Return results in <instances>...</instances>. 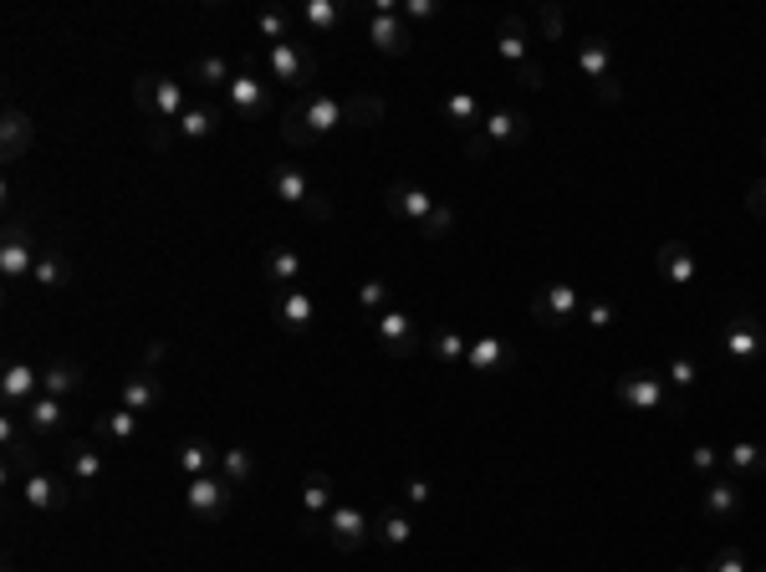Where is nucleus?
<instances>
[{"mask_svg": "<svg viewBox=\"0 0 766 572\" xmlns=\"http://www.w3.org/2000/svg\"><path fill=\"white\" fill-rule=\"evenodd\" d=\"M343 123H348V98H333V92H307V98L286 113L282 138L301 149V144H312V138L337 134Z\"/></svg>", "mask_w": 766, "mask_h": 572, "instance_id": "f257e3e1", "label": "nucleus"}, {"mask_svg": "<svg viewBox=\"0 0 766 572\" xmlns=\"http://www.w3.org/2000/svg\"><path fill=\"white\" fill-rule=\"evenodd\" d=\"M134 102L149 113L153 123H169V128L189 113V92H184V83H174V77H153V72L134 83Z\"/></svg>", "mask_w": 766, "mask_h": 572, "instance_id": "f03ea898", "label": "nucleus"}, {"mask_svg": "<svg viewBox=\"0 0 766 572\" xmlns=\"http://www.w3.org/2000/svg\"><path fill=\"white\" fill-rule=\"evenodd\" d=\"M36 261H41V251H36L32 231L11 220V225H5V236H0V276H5V282H32Z\"/></svg>", "mask_w": 766, "mask_h": 572, "instance_id": "7ed1b4c3", "label": "nucleus"}, {"mask_svg": "<svg viewBox=\"0 0 766 572\" xmlns=\"http://www.w3.org/2000/svg\"><path fill=\"white\" fill-rule=\"evenodd\" d=\"M231 496H235V486L225 475H195V481L184 486V511L200 517V522H220L225 506H231Z\"/></svg>", "mask_w": 766, "mask_h": 572, "instance_id": "20e7f679", "label": "nucleus"}, {"mask_svg": "<svg viewBox=\"0 0 766 572\" xmlns=\"http://www.w3.org/2000/svg\"><path fill=\"white\" fill-rule=\"evenodd\" d=\"M532 318L542 322V327H567L572 318H583V297H578V286H567V282L542 286V291L532 297Z\"/></svg>", "mask_w": 766, "mask_h": 572, "instance_id": "39448f33", "label": "nucleus"}, {"mask_svg": "<svg viewBox=\"0 0 766 572\" xmlns=\"http://www.w3.org/2000/svg\"><path fill=\"white\" fill-rule=\"evenodd\" d=\"M720 353L731 358V363H756L766 353V327L751 312L726 322V333H720Z\"/></svg>", "mask_w": 766, "mask_h": 572, "instance_id": "423d86ee", "label": "nucleus"}, {"mask_svg": "<svg viewBox=\"0 0 766 572\" xmlns=\"http://www.w3.org/2000/svg\"><path fill=\"white\" fill-rule=\"evenodd\" d=\"M373 337H379V348L388 358H415V348H419V327H415V318L409 312H399V307H388L383 318H373Z\"/></svg>", "mask_w": 766, "mask_h": 572, "instance_id": "0eeeda50", "label": "nucleus"}, {"mask_svg": "<svg viewBox=\"0 0 766 572\" xmlns=\"http://www.w3.org/2000/svg\"><path fill=\"white\" fill-rule=\"evenodd\" d=\"M322 532H328V542H333L337 552H358L368 537H373V526H368V517L358 511V506L337 501L333 511H328V522H322Z\"/></svg>", "mask_w": 766, "mask_h": 572, "instance_id": "6e6552de", "label": "nucleus"}, {"mask_svg": "<svg viewBox=\"0 0 766 572\" xmlns=\"http://www.w3.org/2000/svg\"><path fill=\"white\" fill-rule=\"evenodd\" d=\"M271 318H276L282 333H307V327L317 322V297L307 291V286H286V291L271 297Z\"/></svg>", "mask_w": 766, "mask_h": 572, "instance_id": "1a4fd4ad", "label": "nucleus"}, {"mask_svg": "<svg viewBox=\"0 0 766 572\" xmlns=\"http://www.w3.org/2000/svg\"><path fill=\"white\" fill-rule=\"evenodd\" d=\"M383 204H388V215L394 220H409V225H424L434 215V195L424 185H409V179H394V185L383 189Z\"/></svg>", "mask_w": 766, "mask_h": 572, "instance_id": "9d476101", "label": "nucleus"}, {"mask_svg": "<svg viewBox=\"0 0 766 572\" xmlns=\"http://www.w3.org/2000/svg\"><path fill=\"white\" fill-rule=\"evenodd\" d=\"M41 394H47V388H41V369H32V363L11 358V363H5V373H0V405L32 409Z\"/></svg>", "mask_w": 766, "mask_h": 572, "instance_id": "9b49d317", "label": "nucleus"}, {"mask_svg": "<svg viewBox=\"0 0 766 572\" xmlns=\"http://www.w3.org/2000/svg\"><path fill=\"white\" fill-rule=\"evenodd\" d=\"M618 405L644 409V414L669 409V384L665 378H654V373H623V378H618Z\"/></svg>", "mask_w": 766, "mask_h": 572, "instance_id": "f8f14e48", "label": "nucleus"}, {"mask_svg": "<svg viewBox=\"0 0 766 572\" xmlns=\"http://www.w3.org/2000/svg\"><path fill=\"white\" fill-rule=\"evenodd\" d=\"M21 496H26L32 511H62V506H72V481L51 471H26L21 475Z\"/></svg>", "mask_w": 766, "mask_h": 572, "instance_id": "ddd939ff", "label": "nucleus"}, {"mask_svg": "<svg viewBox=\"0 0 766 572\" xmlns=\"http://www.w3.org/2000/svg\"><path fill=\"white\" fill-rule=\"evenodd\" d=\"M267 67H271V77H276V83L307 87V83H312V72H317V62L297 47V41H282V47H267Z\"/></svg>", "mask_w": 766, "mask_h": 572, "instance_id": "4468645a", "label": "nucleus"}, {"mask_svg": "<svg viewBox=\"0 0 766 572\" xmlns=\"http://www.w3.org/2000/svg\"><path fill=\"white\" fill-rule=\"evenodd\" d=\"M363 36L373 41V51H383V57H409V47H415V32H409L404 16H368Z\"/></svg>", "mask_w": 766, "mask_h": 572, "instance_id": "2eb2a0df", "label": "nucleus"}, {"mask_svg": "<svg viewBox=\"0 0 766 572\" xmlns=\"http://www.w3.org/2000/svg\"><path fill=\"white\" fill-rule=\"evenodd\" d=\"M741 506H746V490L731 475H720V481H711V486L700 490V511L711 522H731V517H741Z\"/></svg>", "mask_w": 766, "mask_h": 572, "instance_id": "dca6fc26", "label": "nucleus"}, {"mask_svg": "<svg viewBox=\"0 0 766 572\" xmlns=\"http://www.w3.org/2000/svg\"><path fill=\"white\" fill-rule=\"evenodd\" d=\"M481 134L491 138V149H517V144L532 138V123H527V113H517V108H496V113L481 123Z\"/></svg>", "mask_w": 766, "mask_h": 572, "instance_id": "f3484780", "label": "nucleus"}, {"mask_svg": "<svg viewBox=\"0 0 766 572\" xmlns=\"http://www.w3.org/2000/svg\"><path fill=\"white\" fill-rule=\"evenodd\" d=\"M333 475L328 471H307V481H301V511H307V532H317V526L328 522V511H333Z\"/></svg>", "mask_w": 766, "mask_h": 572, "instance_id": "a211bd4d", "label": "nucleus"}, {"mask_svg": "<svg viewBox=\"0 0 766 572\" xmlns=\"http://www.w3.org/2000/svg\"><path fill=\"white\" fill-rule=\"evenodd\" d=\"M102 471H108V460H102L98 445H87V439H72L67 445V481L72 486L92 490L102 481Z\"/></svg>", "mask_w": 766, "mask_h": 572, "instance_id": "6ab92c4d", "label": "nucleus"}, {"mask_svg": "<svg viewBox=\"0 0 766 572\" xmlns=\"http://www.w3.org/2000/svg\"><path fill=\"white\" fill-rule=\"evenodd\" d=\"M511 343L496 333H481V337H470V353H466V369L475 373H501V369H511Z\"/></svg>", "mask_w": 766, "mask_h": 572, "instance_id": "aec40b11", "label": "nucleus"}, {"mask_svg": "<svg viewBox=\"0 0 766 572\" xmlns=\"http://www.w3.org/2000/svg\"><path fill=\"white\" fill-rule=\"evenodd\" d=\"M225 102H231L235 119H261L267 113V83H256L250 72H235L231 87H225Z\"/></svg>", "mask_w": 766, "mask_h": 572, "instance_id": "412c9836", "label": "nucleus"}, {"mask_svg": "<svg viewBox=\"0 0 766 572\" xmlns=\"http://www.w3.org/2000/svg\"><path fill=\"white\" fill-rule=\"evenodd\" d=\"M659 276H665L669 286H695V276H700L695 251H690L684 240H665V246H659Z\"/></svg>", "mask_w": 766, "mask_h": 572, "instance_id": "4be33fe9", "label": "nucleus"}, {"mask_svg": "<svg viewBox=\"0 0 766 572\" xmlns=\"http://www.w3.org/2000/svg\"><path fill=\"white\" fill-rule=\"evenodd\" d=\"M440 119L450 123L455 134H475V128H481V98H475V92H445V98H440Z\"/></svg>", "mask_w": 766, "mask_h": 572, "instance_id": "5701e85b", "label": "nucleus"}, {"mask_svg": "<svg viewBox=\"0 0 766 572\" xmlns=\"http://www.w3.org/2000/svg\"><path fill=\"white\" fill-rule=\"evenodd\" d=\"M271 195H276V200L282 204H297V210H307V204H312V179H307V174H301V169H292V164H276L271 169Z\"/></svg>", "mask_w": 766, "mask_h": 572, "instance_id": "b1692460", "label": "nucleus"}, {"mask_svg": "<svg viewBox=\"0 0 766 572\" xmlns=\"http://www.w3.org/2000/svg\"><path fill=\"white\" fill-rule=\"evenodd\" d=\"M496 57H501V62H511L517 72L532 62V41H527V21H521V16H506V21H501V32H496Z\"/></svg>", "mask_w": 766, "mask_h": 572, "instance_id": "393cba45", "label": "nucleus"}, {"mask_svg": "<svg viewBox=\"0 0 766 572\" xmlns=\"http://www.w3.org/2000/svg\"><path fill=\"white\" fill-rule=\"evenodd\" d=\"M67 399H51V394H41L32 409H26V430H32V439H51L62 435V420H67Z\"/></svg>", "mask_w": 766, "mask_h": 572, "instance_id": "a878e982", "label": "nucleus"}, {"mask_svg": "<svg viewBox=\"0 0 766 572\" xmlns=\"http://www.w3.org/2000/svg\"><path fill=\"white\" fill-rule=\"evenodd\" d=\"M301 271H307V266H301V256L286 251V246H271V251L261 256V276H267L271 286H282V291L301 282Z\"/></svg>", "mask_w": 766, "mask_h": 572, "instance_id": "bb28decb", "label": "nucleus"}, {"mask_svg": "<svg viewBox=\"0 0 766 572\" xmlns=\"http://www.w3.org/2000/svg\"><path fill=\"white\" fill-rule=\"evenodd\" d=\"M578 67H583L588 83L598 87L603 77H614V47H608L603 36H588V41H578Z\"/></svg>", "mask_w": 766, "mask_h": 572, "instance_id": "cd10ccee", "label": "nucleus"}, {"mask_svg": "<svg viewBox=\"0 0 766 572\" xmlns=\"http://www.w3.org/2000/svg\"><path fill=\"white\" fill-rule=\"evenodd\" d=\"M159 399H164L159 378H153V373H134V378L123 384V394H118V409H128V414H144V409H153Z\"/></svg>", "mask_w": 766, "mask_h": 572, "instance_id": "c85d7f7f", "label": "nucleus"}, {"mask_svg": "<svg viewBox=\"0 0 766 572\" xmlns=\"http://www.w3.org/2000/svg\"><path fill=\"white\" fill-rule=\"evenodd\" d=\"M430 353L445 363V369H466V353H470V337L460 327H434L430 333Z\"/></svg>", "mask_w": 766, "mask_h": 572, "instance_id": "c756f323", "label": "nucleus"}, {"mask_svg": "<svg viewBox=\"0 0 766 572\" xmlns=\"http://www.w3.org/2000/svg\"><path fill=\"white\" fill-rule=\"evenodd\" d=\"M41 388H47L51 399H72L77 388H83V363H67V358H57L41 369Z\"/></svg>", "mask_w": 766, "mask_h": 572, "instance_id": "7c9ffc66", "label": "nucleus"}, {"mask_svg": "<svg viewBox=\"0 0 766 572\" xmlns=\"http://www.w3.org/2000/svg\"><path fill=\"white\" fill-rule=\"evenodd\" d=\"M720 465L736 475H762L766 471V445H756V439H741V445H726L720 450Z\"/></svg>", "mask_w": 766, "mask_h": 572, "instance_id": "2f4dec72", "label": "nucleus"}, {"mask_svg": "<svg viewBox=\"0 0 766 572\" xmlns=\"http://www.w3.org/2000/svg\"><path fill=\"white\" fill-rule=\"evenodd\" d=\"M0 134H5V144H0V149H5V159H11V164H16L21 153L32 149L36 128H32V119H26V113H21V108H5V123H0Z\"/></svg>", "mask_w": 766, "mask_h": 572, "instance_id": "473e14b6", "label": "nucleus"}, {"mask_svg": "<svg viewBox=\"0 0 766 572\" xmlns=\"http://www.w3.org/2000/svg\"><path fill=\"white\" fill-rule=\"evenodd\" d=\"M92 435L108 439V445H134V439H138V414H128V409H108V414H98Z\"/></svg>", "mask_w": 766, "mask_h": 572, "instance_id": "72a5a7b5", "label": "nucleus"}, {"mask_svg": "<svg viewBox=\"0 0 766 572\" xmlns=\"http://www.w3.org/2000/svg\"><path fill=\"white\" fill-rule=\"evenodd\" d=\"M220 465V455L210 450V439H184L180 445V471L195 481V475H215Z\"/></svg>", "mask_w": 766, "mask_h": 572, "instance_id": "f704fd0d", "label": "nucleus"}, {"mask_svg": "<svg viewBox=\"0 0 766 572\" xmlns=\"http://www.w3.org/2000/svg\"><path fill=\"white\" fill-rule=\"evenodd\" d=\"M220 475H225L235 490L250 486V475H256V455H250L246 445H231V450H220Z\"/></svg>", "mask_w": 766, "mask_h": 572, "instance_id": "c9c22d12", "label": "nucleus"}, {"mask_svg": "<svg viewBox=\"0 0 766 572\" xmlns=\"http://www.w3.org/2000/svg\"><path fill=\"white\" fill-rule=\"evenodd\" d=\"M231 77H235V67L225 62V57H195V67H189V83L195 87H231Z\"/></svg>", "mask_w": 766, "mask_h": 572, "instance_id": "e433bc0d", "label": "nucleus"}, {"mask_svg": "<svg viewBox=\"0 0 766 572\" xmlns=\"http://www.w3.org/2000/svg\"><path fill=\"white\" fill-rule=\"evenodd\" d=\"M210 134H215V113H210V108H189V113L174 123V138H184V144H205Z\"/></svg>", "mask_w": 766, "mask_h": 572, "instance_id": "4c0bfd02", "label": "nucleus"}, {"mask_svg": "<svg viewBox=\"0 0 766 572\" xmlns=\"http://www.w3.org/2000/svg\"><path fill=\"white\" fill-rule=\"evenodd\" d=\"M67 282H72L67 261H62V256H51V251H41V261H36L32 286H41V291H62V286H67Z\"/></svg>", "mask_w": 766, "mask_h": 572, "instance_id": "58836bf2", "label": "nucleus"}, {"mask_svg": "<svg viewBox=\"0 0 766 572\" xmlns=\"http://www.w3.org/2000/svg\"><path fill=\"white\" fill-rule=\"evenodd\" d=\"M301 21H307L312 32H337L343 5H337V0H307V5H301Z\"/></svg>", "mask_w": 766, "mask_h": 572, "instance_id": "ea45409f", "label": "nucleus"}, {"mask_svg": "<svg viewBox=\"0 0 766 572\" xmlns=\"http://www.w3.org/2000/svg\"><path fill=\"white\" fill-rule=\"evenodd\" d=\"M379 119H383V98H373V92H353V98H348V123L373 128Z\"/></svg>", "mask_w": 766, "mask_h": 572, "instance_id": "a19ab883", "label": "nucleus"}, {"mask_svg": "<svg viewBox=\"0 0 766 572\" xmlns=\"http://www.w3.org/2000/svg\"><path fill=\"white\" fill-rule=\"evenodd\" d=\"M373 537H379L383 547H404V542L415 537V526H409V517H404V511H388V517L379 522V532H373Z\"/></svg>", "mask_w": 766, "mask_h": 572, "instance_id": "79ce46f5", "label": "nucleus"}, {"mask_svg": "<svg viewBox=\"0 0 766 572\" xmlns=\"http://www.w3.org/2000/svg\"><path fill=\"white\" fill-rule=\"evenodd\" d=\"M358 307H363V312H373V318H383V312H388V282L368 276V282L358 286Z\"/></svg>", "mask_w": 766, "mask_h": 572, "instance_id": "37998d69", "label": "nucleus"}, {"mask_svg": "<svg viewBox=\"0 0 766 572\" xmlns=\"http://www.w3.org/2000/svg\"><path fill=\"white\" fill-rule=\"evenodd\" d=\"M256 32L267 36L271 47H282V41H292V16H286V11H267V16H256Z\"/></svg>", "mask_w": 766, "mask_h": 572, "instance_id": "c03bdc74", "label": "nucleus"}, {"mask_svg": "<svg viewBox=\"0 0 766 572\" xmlns=\"http://www.w3.org/2000/svg\"><path fill=\"white\" fill-rule=\"evenodd\" d=\"M450 231H455V210H450V204H434V215L419 225V236H424V240H445Z\"/></svg>", "mask_w": 766, "mask_h": 572, "instance_id": "a18cd8bd", "label": "nucleus"}, {"mask_svg": "<svg viewBox=\"0 0 766 572\" xmlns=\"http://www.w3.org/2000/svg\"><path fill=\"white\" fill-rule=\"evenodd\" d=\"M695 378H700L695 358H669V369H665V384H669V388H680V394H684V388L695 384Z\"/></svg>", "mask_w": 766, "mask_h": 572, "instance_id": "49530a36", "label": "nucleus"}, {"mask_svg": "<svg viewBox=\"0 0 766 572\" xmlns=\"http://www.w3.org/2000/svg\"><path fill=\"white\" fill-rule=\"evenodd\" d=\"M705 572H756V568L746 562V552H741V547H720V552L711 557V568H705Z\"/></svg>", "mask_w": 766, "mask_h": 572, "instance_id": "de8ad7c7", "label": "nucleus"}, {"mask_svg": "<svg viewBox=\"0 0 766 572\" xmlns=\"http://www.w3.org/2000/svg\"><path fill=\"white\" fill-rule=\"evenodd\" d=\"M399 501L404 506H430L434 501V486L424 481V475H409V481L399 486Z\"/></svg>", "mask_w": 766, "mask_h": 572, "instance_id": "09e8293b", "label": "nucleus"}, {"mask_svg": "<svg viewBox=\"0 0 766 572\" xmlns=\"http://www.w3.org/2000/svg\"><path fill=\"white\" fill-rule=\"evenodd\" d=\"M583 322H588V327H598V333H608V327L618 322L614 302H583Z\"/></svg>", "mask_w": 766, "mask_h": 572, "instance_id": "8fccbe9b", "label": "nucleus"}, {"mask_svg": "<svg viewBox=\"0 0 766 572\" xmlns=\"http://www.w3.org/2000/svg\"><path fill=\"white\" fill-rule=\"evenodd\" d=\"M716 465H720V450H716V445H695V450H690V471L711 475Z\"/></svg>", "mask_w": 766, "mask_h": 572, "instance_id": "3c124183", "label": "nucleus"}, {"mask_svg": "<svg viewBox=\"0 0 766 572\" xmlns=\"http://www.w3.org/2000/svg\"><path fill=\"white\" fill-rule=\"evenodd\" d=\"M536 21H542V32H547L552 41H557V36L567 32V16L557 11V5H542V11H536Z\"/></svg>", "mask_w": 766, "mask_h": 572, "instance_id": "603ef678", "label": "nucleus"}, {"mask_svg": "<svg viewBox=\"0 0 766 572\" xmlns=\"http://www.w3.org/2000/svg\"><path fill=\"white\" fill-rule=\"evenodd\" d=\"M399 16L404 21H430V16H440V5H434V0H404Z\"/></svg>", "mask_w": 766, "mask_h": 572, "instance_id": "864d4df0", "label": "nucleus"}, {"mask_svg": "<svg viewBox=\"0 0 766 572\" xmlns=\"http://www.w3.org/2000/svg\"><path fill=\"white\" fill-rule=\"evenodd\" d=\"M746 210H751V215H756V220H766V174H762V179H756V185L746 189Z\"/></svg>", "mask_w": 766, "mask_h": 572, "instance_id": "5fc2aeb1", "label": "nucleus"}, {"mask_svg": "<svg viewBox=\"0 0 766 572\" xmlns=\"http://www.w3.org/2000/svg\"><path fill=\"white\" fill-rule=\"evenodd\" d=\"M491 153H496V149H491V138H485V134H470L466 138V159H475V164H481V159H491Z\"/></svg>", "mask_w": 766, "mask_h": 572, "instance_id": "6e6d98bb", "label": "nucleus"}, {"mask_svg": "<svg viewBox=\"0 0 766 572\" xmlns=\"http://www.w3.org/2000/svg\"><path fill=\"white\" fill-rule=\"evenodd\" d=\"M593 92H598V102H618V77H603Z\"/></svg>", "mask_w": 766, "mask_h": 572, "instance_id": "4d7b16f0", "label": "nucleus"}, {"mask_svg": "<svg viewBox=\"0 0 766 572\" xmlns=\"http://www.w3.org/2000/svg\"><path fill=\"white\" fill-rule=\"evenodd\" d=\"M153 363H164V343H149V348H144V373H153Z\"/></svg>", "mask_w": 766, "mask_h": 572, "instance_id": "13d9d810", "label": "nucleus"}, {"mask_svg": "<svg viewBox=\"0 0 766 572\" xmlns=\"http://www.w3.org/2000/svg\"><path fill=\"white\" fill-rule=\"evenodd\" d=\"M16 439H21V430H16V420L5 414V420H0V445H16Z\"/></svg>", "mask_w": 766, "mask_h": 572, "instance_id": "bf43d9fd", "label": "nucleus"}, {"mask_svg": "<svg viewBox=\"0 0 766 572\" xmlns=\"http://www.w3.org/2000/svg\"><path fill=\"white\" fill-rule=\"evenodd\" d=\"M506 572H527V568H506Z\"/></svg>", "mask_w": 766, "mask_h": 572, "instance_id": "052dcab7", "label": "nucleus"}, {"mask_svg": "<svg viewBox=\"0 0 766 572\" xmlns=\"http://www.w3.org/2000/svg\"><path fill=\"white\" fill-rule=\"evenodd\" d=\"M675 572H690V568H675Z\"/></svg>", "mask_w": 766, "mask_h": 572, "instance_id": "680f3d73", "label": "nucleus"}, {"mask_svg": "<svg viewBox=\"0 0 766 572\" xmlns=\"http://www.w3.org/2000/svg\"><path fill=\"white\" fill-rule=\"evenodd\" d=\"M5 572H16V568H5Z\"/></svg>", "mask_w": 766, "mask_h": 572, "instance_id": "e2e57ef3", "label": "nucleus"}, {"mask_svg": "<svg viewBox=\"0 0 766 572\" xmlns=\"http://www.w3.org/2000/svg\"><path fill=\"white\" fill-rule=\"evenodd\" d=\"M762 572H766V568H762Z\"/></svg>", "mask_w": 766, "mask_h": 572, "instance_id": "0e129e2a", "label": "nucleus"}]
</instances>
